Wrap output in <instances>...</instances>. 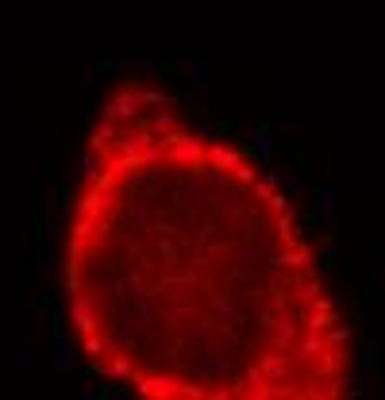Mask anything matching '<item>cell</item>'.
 <instances>
[{
	"instance_id": "6da1fadb",
	"label": "cell",
	"mask_w": 385,
	"mask_h": 400,
	"mask_svg": "<svg viewBox=\"0 0 385 400\" xmlns=\"http://www.w3.org/2000/svg\"><path fill=\"white\" fill-rule=\"evenodd\" d=\"M62 308L89 370L146 400H343L355 385V339L289 193L143 78L89 123Z\"/></svg>"
}]
</instances>
